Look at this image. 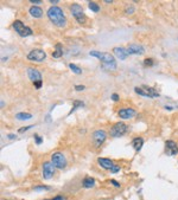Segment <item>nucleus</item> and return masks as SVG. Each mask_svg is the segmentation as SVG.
Wrapping results in <instances>:
<instances>
[{"instance_id": "f257e3e1", "label": "nucleus", "mask_w": 178, "mask_h": 200, "mask_svg": "<svg viewBox=\"0 0 178 200\" xmlns=\"http://www.w3.org/2000/svg\"><path fill=\"white\" fill-rule=\"evenodd\" d=\"M46 14H48L49 20L51 21L55 25V26H57V27H64L66 25H67V18H66L64 12L62 11L61 7H58V6H51V7H49Z\"/></svg>"}, {"instance_id": "f03ea898", "label": "nucleus", "mask_w": 178, "mask_h": 200, "mask_svg": "<svg viewBox=\"0 0 178 200\" xmlns=\"http://www.w3.org/2000/svg\"><path fill=\"white\" fill-rule=\"evenodd\" d=\"M89 55L96 57L99 59L102 60V68L105 70H115L117 69V60L113 57V55L107 53V52H100V51H90Z\"/></svg>"}, {"instance_id": "7ed1b4c3", "label": "nucleus", "mask_w": 178, "mask_h": 200, "mask_svg": "<svg viewBox=\"0 0 178 200\" xmlns=\"http://www.w3.org/2000/svg\"><path fill=\"white\" fill-rule=\"evenodd\" d=\"M70 12H71L72 17L75 18V20L77 21L79 24H81V25L86 24V20H87L86 14L83 12V8L79 4H71L70 5Z\"/></svg>"}, {"instance_id": "20e7f679", "label": "nucleus", "mask_w": 178, "mask_h": 200, "mask_svg": "<svg viewBox=\"0 0 178 200\" xmlns=\"http://www.w3.org/2000/svg\"><path fill=\"white\" fill-rule=\"evenodd\" d=\"M12 26H13L14 31L20 37H29V36H31L33 33V31L29 26H26V25H25L23 21H20V20H16L13 24H12Z\"/></svg>"}, {"instance_id": "39448f33", "label": "nucleus", "mask_w": 178, "mask_h": 200, "mask_svg": "<svg viewBox=\"0 0 178 200\" xmlns=\"http://www.w3.org/2000/svg\"><path fill=\"white\" fill-rule=\"evenodd\" d=\"M127 132V126L123 122H117L115 124H113L110 130H109V135L112 137H121L122 135H125Z\"/></svg>"}, {"instance_id": "423d86ee", "label": "nucleus", "mask_w": 178, "mask_h": 200, "mask_svg": "<svg viewBox=\"0 0 178 200\" xmlns=\"http://www.w3.org/2000/svg\"><path fill=\"white\" fill-rule=\"evenodd\" d=\"M51 162H52V165L56 168H59V169L66 168V166H67V159H66V156L63 155L62 153H59V152H56V153L52 154Z\"/></svg>"}, {"instance_id": "0eeeda50", "label": "nucleus", "mask_w": 178, "mask_h": 200, "mask_svg": "<svg viewBox=\"0 0 178 200\" xmlns=\"http://www.w3.org/2000/svg\"><path fill=\"white\" fill-rule=\"evenodd\" d=\"M46 58V53L42 49H33L28 53V59L31 62H43Z\"/></svg>"}, {"instance_id": "6e6552de", "label": "nucleus", "mask_w": 178, "mask_h": 200, "mask_svg": "<svg viewBox=\"0 0 178 200\" xmlns=\"http://www.w3.org/2000/svg\"><path fill=\"white\" fill-rule=\"evenodd\" d=\"M54 174H55V166L52 165V162H44L43 164V178L49 180V179H51L54 177Z\"/></svg>"}, {"instance_id": "1a4fd4ad", "label": "nucleus", "mask_w": 178, "mask_h": 200, "mask_svg": "<svg viewBox=\"0 0 178 200\" xmlns=\"http://www.w3.org/2000/svg\"><path fill=\"white\" fill-rule=\"evenodd\" d=\"M165 154L169 156H173V155L178 154V146L175 141L168 140L165 142Z\"/></svg>"}, {"instance_id": "9d476101", "label": "nucleus", "mask_w": 178, "mask_h": 200, "mask_svg": "<svg viewBox=\"0 0 178 200\" xmlns=\"http://www.w3.org/2000/svg\"><path fill=\"white\" fill-rule=\"evenodd\" d=\"M137 114V111L133 109V108H121L119 111H118V116L122 120H128V118H132L134 117Z\"/></svg>"}, {"instance_id": "9b49d317", "label": "nucleus", "mask_w": 178, "mask_h": 200, "mask_svg": "<svg viewBox=\"0 0 178 200\" xmlns=\"http://www.w3.org/2000/svg\"><path fill=\"white\" fill-rule=\"evenodd\" d=\"M26 72H28V76H29V78H30L31 82L37 83V82H41L42 81V73H41L39 70H37L34 68H29L26 70Z\"/></svg>"}, {"instance_id": "f8f14e48", "label": "nucleus", "mask_w": 178, "mask_h": 200, "mask_svg": "<svg viewBox=\"0 0 178 200\" xmlns=\"http://www.w3.org/2000/svg\"><path fill=\"white\" fill-rule=\"evenodd\" d=\"M106 133L103 132V130H101V129H99V130H95L94 132V134H93V141H94V143H95V146H101L103 142H105V140H106Z\"/></svg>"}, {"instance_id": "ddd939ff", "label": "nucleus", "mask_w": 178, "mask_h": 200, "mask_svg": "<svg viewBox=\"0 0 178 200\" xmlns=\"http://www.w3.org/2000/svg\"><path fill=\"white\" fill-rule=\"evenodd\" d=\"M127 52L128 55H138L140 56L145 52V49L141 46V45H138V44H131L127 47Z\"/></svg>"}, {"instance_id": "4468645a", "label": "nucleus", "mask_w": 178, "mask_h": 200, "mask_svg": "<svg viewBox=\"0 0 178 200\" xmlns=\"http://www.w3.org/2000/svg\"><path fill=\"white\" fill-rule=\"evenodd\" d=\"M97 162H99V165L102 168L108 169V171H112V168L115 166V165H114V162L110 159H107V158H99Z\"/></svg>"}, {"instance_id": "2eb2a0df", "label": "nucleus", "mask_w": 178, "mask_h": 200, "mask_svg": "<svg viewBox=\"0 0 178 200\" xmlns=\"http://www.w3.org/2000/svg\"><path fill=\"white\" fill-rule=\"evenodd\" d=\"M30 12V14L33 17V18H37V19H39L43 17V8L41 6H37V5H33L30 7L29 10Z\"/></svg>"}, {"instance_id": "dca6fc26", "label": "nucleus", "mask_w": 178, "mask_h": 200, "mask_svg": "<svg viewBox=\"0 0 178 200\" xmlns=\"http://www.w3.org/2000/svg\"><path fill=\"white\" fill-rule=\"evenodd\" d=\"M113 53L119 59L121 60H125L128 56V52H127V49H123V47H114L113 49Z\"/></svg>"}, {"instance_id": "f3484780", "label": "nucleus", "mask_w": 178, "mask_h": 200, "mask_svg": "<svg viewBox=\"0 0 178 200\" xmlns=\"http://www.w3.org/2000/svg\"><path fill=\"white\" fill-rule=\"evenodd\" d=\"M132 146L135 149V152H140V149L144 146V139L143 137H135V139H133V141H132Z\"/></svg>"}, {"instance_id": "a211bd4d", "label": "nucleus", "mask_w": 178, "mask_h": 200, "mask_svg": "<svg viewBox=\"0 0 178 200\" xmlns=\"http://www.w3.org/2000/svg\"><path fill=\"white\" fill-rule=\"evenodd\" d=\"M141 88L144 89V91L147 94V96H148V97H159V94L157 92V90H156V89H153V88H151V86L143 85Z\"/></svg>"}, {"instance_id": "6ab92c4d", "label": "nucleus", "mask_w": 178, "mask_h": 200, "mask_svg": "<svg viewBox=\"0 0 178 200\" xmlns=\"http://www.w3.org/2000/svg\"><path fill=\"white\" fill-rule=\"evenodd\" d=\"M82 186L84 187V188H93V187L95 186V180H94V178H89V177L84 178L83 181H82Z\"/></svg>"}, {"instance_id": "aec40b11", "label": "nucleus", "mask_w": 178, "mask_h": 200, "mask_svg": "<svg viewBox=\"0 0 178 200\" xmlns=\"http://www.w3.org/2000/svg\"><path fill=\"white\" fill-rule=\"evenodd\" d=\"M62 55H63V47H62V44H61V43H57V44L55 45V51L52 52V57L57 59V58H61Z\"/></svg>"}, {"instance_id": "412c9836", "label": "nucleus", "mask_w": 178, "mask_h": 200, "mask_svg": "<svg viewBox=\"0 0 178 200\" xmlns=\"http://www.w3.org/2000/svg\"><path fill=\"white\" fill-rule=\"evenodd\" d=\"M31 117H32V115H31V114H28V112H18V114L16 115V118L21 120V121L29 120V118H31Z\"/></svg>"}, {"instance_id": "4be33fe9", "label": "nucleus", "mask_w": 178, "mask_h": 200, "mask_svg": "<svg viewBox=\"0 0 178 200\" xmlns=\"http://www.w3.org/2000/svg\"><path fill=\"white\" fill-rule=\"evenodd\" d=\"M69 69H70L74 73H76V75H81V73H82V69H81L80 66H77L76 64H74V63H70V64H69Z\"/></svg>"}, {"instance_id": "5701e85b", "label": "nucleus", "mask_w": 178, "mask_h": 200, "mask_svg": "<svg viewBox=\"0 0 178 200\" xmlns=\"http://www.w3.org/2000/svg\"><path fill=\"white\" fill-rule=\"evenodd\" d=\"M88 7L90 8L93 12H95V13H97V12L100 11V6L96 3H94V1H89L88 3Z\"/></svg>"}, {"instance_id": "b1692460", "label": "nucleus", "mask_w": 178, "mask_h": 200, "mask_svg": "<svg viewBox=\"0 0 178 200\" xmlns=\"http://www.w3.org/2000/svg\"><path fill=\"white\" fill-rule=\"evenodd\" d=\"M83 105H84V103H83V102H81V101H74V108L70 110V112H69L68 115H71L72 112H74L76 109H77L79 107H83Z\"/></svg>"}, {"instance_id": "393cba45", "label": "nucleus", "mask_w": 178, "mask_h": 200, "mask_svg": "<svg viewBox=\"0 0 178 200\" xmlns=\"http://www.w3.org/2000/svg\"><path fill=\"white\" fill-rule=\"evenodd\" d=\"M133 12H134V6H133V5L126 6V8H125V13H126V14H132Z\"/></svg>"}, {"instance_id": "a878e982", "label": "nucleus", "mask_w": 178, "mask_h": 200, "mask_svg": "<svg viewBox=\"0 0 178 200\" xmlns=\"http://www.w3.org/2000/svg\"><path fill=\"white\" fill-rule=\"evenodd\" d=\"M33 190H34V191H49L50 187L43 185V186H36V187H33Z\"/></svg>"}, {"instance_id": "bb28decb", "label": "nucleus", "mask_w": 178, "mask_h": 200, "mask_svg": "<svg viewBox=\"0 0 178 200\" xmlns=\"http://www.w3.org/2000/svg\"><path fill=\"white\" fill-rule=\"evenodd\" d=\"M144 65L145 66H152V65H153V59H151V58H147V59H145L144 60Z\"/></svg>"}, {"instance_id": "cd10ccee", "label": "nucleus", "mask_w": 178, "mask_h": 200, "mask_svg": "<svg viewBox=\"0 0 178 200\" xmlns=\"http://www.w3.org/2000/svg\"><path fill=\"white\" fill-rule=\"evenodd\" d=\"M33 137H34V140H36V143H37V145H41V143L43 142V139H42V137L38 136L37 134H34V135H33Z\"/></svg>"}, {"instance_id": "c85d7f7f", "label": "nucleus", "mask_w": 178, "mask_h": 200, "mask_svg": "<svg viewBox=\"0 0 178 200\" xmlns=\"http://www.w3.org/2000/svg\"><path fill=\"white\" fill-rule=\"evenodd\" d=\"M30 128H33V126H28V127H21V128L19 129V133H24V132H26L28 129H30Z\"/></svg>"}, {"instance_id": "c756f323", "label": "nucleus", "mask_w": 178, "mask_h": 200, "mask_svg": "<svg viewBox=\"0 0 178 200\" xmlns=\"http://www.w3.org/2000/svg\"><path fill=\"white\" fill-rule=\"evenodd\" d=\"M112 99H113V101H115V102L119 101V95L118 94H113L112 95Z\"/></svg>"}, {"instance_id": "7c9ffc66", "label": "nucleus", "mask_w": 178, "mask_h": 200, "mask_svg": "<svg viewBox=\"0 0 178 200\" xmlns=\"http://www.w3.org/2000/svg\"><path fill=\"white\" fill-rule=\"evenodd\" d=\"M42 84H43V83H42V81H41V82H37V83H33V85L36 86V89H39L41 86H42Z\"/></svg>"}, {"instance_id": "2f4dec72", "label": "nucleus", "mask_w": 178, "mask_h": 200, "mask_svg": "<svg viewBox=\"0 0 178 200\" xmlns=\"http://www.w3.org/2000/svg\"><path fill=\"white\" fill-rule=\"evenodd\" d=\"M120 171V167L119 166H114L113 168H112V171L110 172H113V173H117V172H119Z\"/></svg>"}, {"instance_id": "473e14b6", "label": "nucleus", "mask_w": 178, "mask_h": 200, "mask_svg": "<svg viewBox=\"0 0 178 200\" xmlns=\"http://www.w3.org/2000/svg\"><path fill=\"white\" fill-rule=\"evenodd\" d=\"M110 184H112V185H114L115 187H120V184H119V182H117L115 180H110Z\"/></svg>"}, {"instance_id": "72a5a7b5", "label": "nucleus", "mask_w": 178, "mask_h": 200, "mask_svg": "<svg viewBox=\"0 0 178 200\" xmlns=\"http://www.w3.org/2000/svg\"><path fill=\"white\" fill-rule=\"evenodd\" d=\"M75 89L77 90V91H80V90H83V89H84V86H83V85H76Z\"/></svg>"}, {"instance_id": "f704fd0d", "label": "nucleus", "mask_w": 178, "mask_h": 200, "mask_svg": "<svg viewBox=\"0 0 178 200\" xmlns=\"http://www.w3.org/2000/svg\"><path fill=\"white\" fill-rule=\"evenodd\" d=\"M49 200H63V197H62V195H57V197H55L54 199H49Z\"/></svg>"}, {"instance_id": "c9c22d12", "label": "nucleus", "mask_w": 178, "mask_h": 200, "mask_svg": "<svg viewBox=\"0 0 178 200\" xmlns=\"http://www.w3.org/2000/svg\"><path fill=\"white\" fill-rule=\"evenodd\" d=\"M7 137H8V139H17V135H14V134H10V135H7Z\"/></svg>"}, {"instance_id": "e433bc0d", "label": "nucleus", "mask_w": 178, "mask_h": 200, "mask_svg": "<svg viewBox=\"0 0 178 200\" xmlns=\"http://www.w3.org/2000/svg\"><path fill=\"white\" fill-rule=\"evenodd\" d=\"M31 3H32V4H36V5H38V4H41L42 1H41V0H31Z\"/></svg>"}, {"instance_id": "4c0bfd02", "label": "nucleus", "mask_w": 178, "mask_h": 200, "mask_svg": "<svg viewBox=\"0 0 178 200\" xmlns=\"http://www.w3.org/2000/svg\"><path fill=\"white\" fill-rule=\"evenodd\" d=\"M105 3H106V4H112V3H113V0H106Z\"/></svg>"}]
</instances>
